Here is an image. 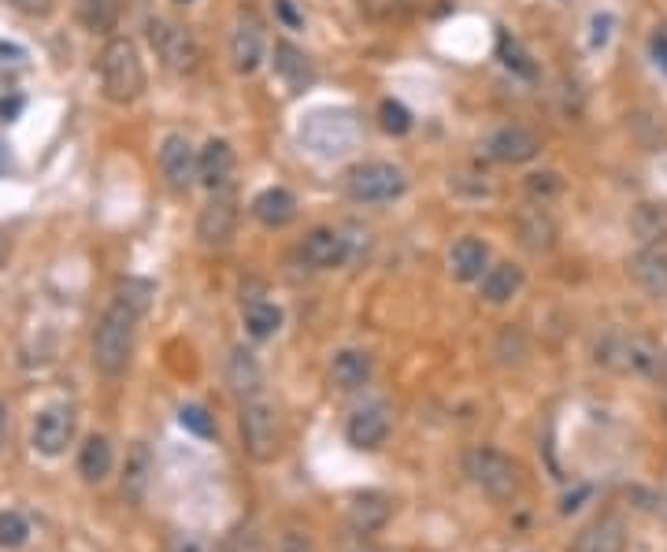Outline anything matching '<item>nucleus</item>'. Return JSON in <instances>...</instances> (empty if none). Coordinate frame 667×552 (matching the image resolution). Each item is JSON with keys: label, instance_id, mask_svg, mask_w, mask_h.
Instances as JSON below:
<instances>
[{"label": "nucleus", "instance_id": "12", "mask_svg": "<svg viewBox=\"0 0 667 552\" xmlns=\"http://www.w3.org/2000/svg\"><path fill=\"white\" fill-rule=\"evenodd\" d=\"M486 152H489V160L516 168V163H530L534 157H538V152H541V138L534 134L530 127L508 123V127H497L494 134L486 138Z\"/></svg>", "mask_w": 667, "mask_h": 552}, {"label": "nucleus", "instance_id": "19", "mask_svg": "<svg viewBox=\"0 0 667 552\" xmlns=\"http://www.w3.org/2000/svg\"><path fill=\"white\" fill-rule=\"evenodd\" d=\"M389 515H394V504H389L386 493H356L349 508H345V519H349V526L356 534H375V530H382L389 523Z\"/></svg>", "mask_w": 667, "mask_h": 552}, {"label": "nucleus", "instance_id": "31", "mask_svg": "<svg viewBox=\"0 0 667 552\" xmlns=\"http://www.w3.org/2000/svg\"><path fill=\"white\" fill-rule=\"evenodd\" d=\"M656 363H660V352L653 349V341L645 338H627L623 341V368L634 374H653Z\"/></svg>", "mask_w": 667, "mask_h": 552}, {"label": "nucleus", "instance_id": "1", "mask_svg": "<svg viewBox=\"0 0 667 552\" xmlns=\"http://www.w3.org/2000/svg\"><path fill=\"white\" fill-rule=\"evenodd\" d=\"M100 86L111 104H133L145 93V63L141 52L130 38H108V46L100 49Z\"/></svg>", "mask_w": 667, "mask_h": 552}, {"label": "nucleus", "instance_id": "41", "mask_svg": "<svg viewBox=\"0 0 667 552\" xmlns=\"http://www.w3.org/2000/svg\"><path fill=\"white\" fill-rule=\"evenodd\" d=\"M8 257H11V238L4 234V230H0V268L8 263Z\"/></svg>", "mask_w": 667, "mask_h": 552}, {"label": "nucleus", "instance_id": "11", "mask_svg": "<svg viewBox=\"0 0 667 552\" xmlns=\"http://www.w3.org/2000/svg\"><path fill=\"white\" fill-rule=\"evenodd\" d=\"M160 174L175 193H186L197 182V149L186 134H167L160 141Z\"/></svg>", "mask_w": 667, "mask_h": 552}, {"label": "nucleus", "instance_id": "33", "mask_svg": "<svg viewBox=\"0 0 667 552\" xmlns=\"http://www.w3.org/2000/svg\"><path fill=\"white\" fill-rule=\"evenodd\" d=\"M527 193L534 197V201L549 204L564 193V179L556 171H534V174H527Z\"/></svg>", "mask_w": 667, "mask_h": 552}, {"label": "nucleus", "instance_id": "20", "mask_svg": "<svg viewBox=\"0 0 667 552\" xmlns=\"http://www.w3.org/2000/svg\"><path fill=\"white\" fill-rule=\"evenodd\" d=\"M489 268V245L482 238L467 234L460 241H452L449 249V274L456 282H478Z\"/></svg>", "mask_w": 667, "mask_h": 552}, {"label": "nucleus", "instance_id": "14", "mask_svg": "<svg viewBox=\"0 0 667 552\" xmlns=\"http://www.w3.org/2000/svg\"><path fill=\"white\" fill-rule=\"evenodd\" d=\"M627 271H630L634 285H638L645 297H653V301H667V249L641 245L627 260Z\"/></svg>", "mask_w": 667, "mask_h": 552}, {"label": "nucleus", "instance_id": "37", "mask_svg": "<svg viewBox=\"0 0 667 552\" xmlns=\"http://www.w3.org/2000/svg\"><path fill=\"white\" fill-rule=\"evenodd\" d=\"M278 552H316V549H311L308 534H300V530H286L282 541H278Z\"/></svg>", "mask_w": 667, "mask_h": 552}, {"label": "nucleus", "instance_id": "10", "mask_svg": "<svg viewBox=\"0 0 667 552\" xmlns=\"http://www.w3.org/2000/svg\"><path fill=\"white\" fill-rule=\"evenodd\" d=\"M300 260H305L311 271L345 268V263L352 260V241L334 227H316L300 241Z\"/></svg>", "mask_w": 667, "mask_h": 552}, {"label": "nucleus", "instance_id": "5", "mask_svg": "<svg viewBox=\"0 0 667 552\" xmlns=\"http://www.w3.org/2000/svg\"><path fill=\"white\" fill-rule=\"evenodd\" d=\"M149 46L163 71L193 74L200 68V46L193 30L175 23V19H149Z\"/></svg>", "mask_w": 667, "mask_h": 552}, {"label": "nucleus", "instance_id": "29", "mask_svg": "<svg viewBox=\"0 0 667 552\" xmlns=\"http://www.w3.org/2000/svg\"><path fill=\"white\" fill-rule=\"evenodd\" d=\"M152 297H156V285L149 279H119L116 285V304H122L138 319L152 308Z\"/></svg>", "mask_w": 667, "mask_h": 552}, {"label": "nucleus", "instance_id": "4", "mask_svg": "<svg viewBox=\"0 0 667 552\" xmlns=\"http://www.w3.org/2000/svg\"><path fill=\"white\" fill-rule=\"evenodd\" d=\"M408 190V174L405 168L389 160H364L345 174V193L356 204H389L397 197H405Z\"/></svg>", "mask_w": 667, "mask_h": 552}, {"label": "nucleus", "instance_id": "24", "mask_svg": "<svg viewBox=\"0 0 667 552\" xmlns=\"http://www.w3.org/2000/svg\"><path fill=\"white\" fill-rule=\"evenodd\" d=\"M478 285H482V301L486 304H508L511 297H519L522 290V268H516V263H489L486 274L478 279Z\"/></svg>", "mask_w": 667, "mask_h": 552}, {"label": "nucleus", "instance_id": "7", "mask_svg": "<svg viewBox=\"0 0 667 552\" xmlns=\"http://www.w3.org/2000/svg\"><path fill=\"white\" fill-rule=\"evenodd\" d=\"M78 434V415L71 404H49L33 415V430H30V445L41 452V456H63L67 445Z\"/></svg>", "mask_w": 667, "mask_h": 552}, {"label": "nucleus", "instance_id": "27", "mask_svg": "<svg viewBox=\"0 0 667 552\" xmlns=\"http://www.w3.org/2000/svg\"><path fill=\"white\" fill-rule=\"evenodd\" d=\"M241 323L249 330V338L267 341L282 330V308L263 301V297H249V301H241Z\"/></svg>", "mask_w": 667, "mask_h": 552}, {"label": "nucleus", "instance_id": "38", "mask_svg": "<svg viewBox=\"0 0 667 552\" xmlns=\"http://www.w3.org/2000/svg\"><path fill=\"white\" fill-rule=\"evenodd\" d=\"M8 4L22 16H49L56 8V0H8Z\"/></svg>", "mask_w": 667, "mask_h": 552}, {"label": "nucleus", "instance_id": "40", "mask_svg": "<svg viewBox=\"0 0 667 552\" xmlns=\"http://www.w3.org/2000/svg\"><path fill=\"white\" fill-rule=\"evenodd\" d=\"M171 552H211V549H208L200 538H193V534H182V538H175V541H171Z\"/></svg>", "mask_w": 667, "mask_h": 552}, {"label": "nucleus", "instance_id": "17", "mask_svg": "<svg viewBox=\"0 0 667 552\" xmlns=\"http://www.w3.org/2000/svg\"><path fill=\"white\" fill-rule=\"evenodd\" d=\"M345 438L356 449H378L389 438V412L386 404H364L349 415V426H345Z\"/></svg>", "mask_w": 667, "mask_h": 552}, {"label": "nucleus", "instance_id": "23", "mask_svg": "<svg viewBox=\"0 0 667 552\" xmlns=\"http://www.w3.org/2000/svg\"><path fill=\"white\" fill-rule=\"evenodd\" d=\"M275 74L286 82V90H308L316 82V71H311L308 57L300 52L293 41H278L275 46Z\"/></svg>", "mask_w": 667, "mask_h": 552}, {"label": "nucleus", "instance_id": "43", "mask_svg": "<svg viewBox=\"0 0 667 552\" xmlns=\"http://www.w3.org/2000/svg\"><path fill=\"white\" fill-rule=\"evenodd\" d=\"M4 168H8V149L0 145V171H4Z\"/></svg>", "mask_w": 667, "mask_h": 552}, {"label": "nucleus", "instance_id": "18", "mask_svg": "<svg viewBox=\"0 0 667 552\" xmlns=\"http://www.w3.org/2000/svg\"><path fill=\"white\" fill-rule=\"evenodd\" d=\"M371 371H375L371 352L341 349V352H334V360H330V385L341 393H352V390H360V385L371 382Z\"/></svg>", "mask_w": 667, "mask_h": 552}, {"label": "nucleus", "instance_id": "16", "mask_svg": "<svg viewBox=\"0 0 667 552\" xmlns=\"http://www.w3.org/2000/svg\"><path fill=\"white\" fill-rule=\"evenodd\" d=\"M571 549L575 552H623L627 549V523H623V515H616V512L597 515L594 523H586L578 530Z\"/></svg>", "mask_w": 667, "mask_h": 552}, {"label": "nucleus", "instance_id": "2", "mask_svg": "<svg viewBox=\"0 0 667 552\" xmlns=\"http://www.w3.org/2000/svg\"><path fill=\"white\" fill-rule=\"evenodd\" d=\"M133 334H138V315H130L122 304H111L93 330V368L104 379H119L130 368Z\"/></svg>", "mask_w": 667, "mask_h": 552}, {"label": "nucleus", "instance_id": "34", "mask_svg": "<svg viewBox=\"0 0 667 552\" xmlns=\"http://www.w3.org/2000/svg\"><path fill=\"white\" fill-rule=\"evenodd\" d=\"M500 60H505L508 71L522 74V79H534V74H538V68L530 63V57L522 52V46L516 38H508V34H500Z\"/></svg>", "mask_w": 667, "mask_h": 552}, {"label": "nucleus", "instance_id": "28", "mask_svg": "<svg viewBox=\"0 0 667 552\" xmlns=\"http://www.w3.org/2000/svg\"><path fill=\"white\" fill-rule=\"evenodd\" d=\"M119 16H122L119 0H78V23H82L89 34L116 38Z\"/></svg>", "mask_w": 667, "mask_h": 552}, {"label": "nucleus", "instance_id": "42", "mask_svg": "<svg viewBox=\"0 0 667 552\" xmlns=\"http://www.w3.org/2000/svg\"><path fill=\"white\" fill-rule=\"evenodd\" d=\"M4 430H8V404L0 401V441H4Z\"/></svg>", "mask_w": 667, "mask_h": 552}, {"label": "nucleus", "instance_id": "39", "mask_svg": "<svg viewBox=\"0 0 667 552\" xmlns=\"http://www.w3.org/2000/svg\"><path fill=\"white\" fill-rule=\"evenodd\" d=\"M649 49H653L656 68H660V71L667 74V30H656L653 41H649Z\"/></svg>", "mask_w": 667, "mask_h": 552}, {"label": "nucleus", "instance_id": "32", "mask_svg": "<svg viewBox=\"0 0 667 552\" xmlns=\"http://www.w3.org/2000/svg\"><path fill=\"white\" fill-rule=\"evenodd\" d=\"M30 541V523L22 512H0V549L16 552Z\"/></svg>", "mask_w": 667, "mask_h": 552}, {"label": "nucleus", "instance_id": "36", "mask_svg": "<svg viewBox=\"0 0 667 552\" xmlns=\"http://www.w3.org/2000/svg\"><path fill=\"white\" fill-rule=\"evenodd\" d=\"M378 116H382V130H386V134H408V130H411V112H408L405 104L382 101Z\"/></svg>", "mask_w": 667, "mask_h": 552}, {"label": "nucleus", "instance_id": "3", "mask_svg": "<svg viewBox=\"0 0 667 552\" xmlns=\"http://www.w3.org/2000/svg\"><path fill=\"white\" fill-rule=\"evenodd\" d=\"M464 474L471 479L478 490L494 501H511L522 490V468L508 452H500L494 445H475L464 452Z\"/></svg>", "mask_w": 667, "mask_h": 552}, {"label": "nucleus", "instance_id": "9", "mask_svg": "<svg viewBox=\"0 0 667 552\" xmlns=\"http://www.w3.org/2000/svg\"><path fill=\"white\" fill-rule=\"evenodd\" d=\"M238 234V201L230 193H211L197 215V241L205 249H227Z\"/></svg>", "mask_w": 667, "mask_h": 552}, {"label": "nucleus", "instance_id": "35", "mask_svg": "<svg viewBox=\"0 0 667 552\" xmlns=\"http://www.w3.org/2000/svg\"><path fill=\"white\" fill-rule=\"evenodd\" d=\"M178 419H182V426L189 430V434H197V438H211V434H216V419L208 415L205 404H186L182 412H178Z\"/></svg>", "mask_w": 667, "mask_h": 552}, {"label": "nucleus", "instance_id": "8", "mask_svg": "<svg viewBox=\"0 0 667 552\" xmlns=\"http://www.w3.org/2000/svg\"><path fill=\"white\" fill-rule=\"evenodd\" d=\"M267 57V34L263 19L256 16V8H241L230 30V63L238 74H252Z\"/></svg>", "mask_w": 667, "mask_h": 552}, {"label": "nucleus", "instance_id": "44", "mask_svg": "<svg viewBox=\"0 0 667 552\" xmlns=\"http://www.w3.org/2000/svg\"><path fill=\"white\" fill-rule=\"evenodd\" d=\"M222 552H245L241 545H230V549H222Z\"/></svg>", "mask_w": 667, "mask_h": 552}, {"label": "nucleus", "instance_id": "21", "mask_svg": "<svg viewBox=\"0 0 667 552\" xmlns=\"http://www.w3.org/2000/svg\"><path fill=\"white\" fill-rule=\"evenodd\" d=\"M516 234H519V245L534 252V257H541V252H549L556 245V223L552 215L545 212V204H534L527 212H519Z\"/></svg>", "mask_w": 667, "mask_h": 552}, {"label": "nucleus", "instance_id": "25", "mask_svg": "<svg viewBox=\"0 0 667 552\" xmlns=\"http://www.w3.org/2000/svg\"><path fill=\"white\" fill-rule=\"evenodd\" d=\"M116 468V452H111V441L104 434H93L82 441L78 449V474L89 482V485H100Z\"/></svg>", "mask_w": 667, "mask_h": 552}, {"label": "nucleus", "instance_id": "13", "mask_svg": "<svg viewBox=\"0 0 667 552\" xmlns=\"http://www.w3.org/2000/svg\"><path fill=\"white\" fill-rule=\"evenodd\" d=\"M233 168H238V157H233V145L222 138L205 141V149L197 152V182L211 193H222L233 179Z\"/></svg>", "mask_w": 667, "mask_h": 552}, {"label": "nucleus", "instance_id": "26", "mask_svg": "<svg viewBox=\"0 0 667 552\" xmlns=\"http://www.w3.org/2000/svg\"><path fill=\"white\" fill-rule=\"evenodd\" d=\"M227 385L233 393L241 397V401H249V397H260L263 390V371L260 363L249 349H233L230 360H227Z\"/></svg>", "mask_w": 667, "mask_h": 552}, {"label": "nucleus", "instance_id": "6", "mask_svg": "<svg viewBox=\"0 0 667 552\" xmlns=\"http://www.w3.org/2000/svg\"><path fill=\"white\" fill-rule=\"evenodd\" d=\"M238 426H241V445L256 463H271L278 456V415L263 397L241 401Z\"/></svg>", "mask_w": 667, "mask_h": 552}, {"label": "nucleus", "instance_id": "22", "mask_svg": "<svg viewBox=\"0 0 667 552\" xmlns=\"http://www.w3.org/2000/svg\"><path fill=\"white\" fill-rule=\"evenodd\" d=\"M252 215H256V223H263L267 230H282L297 219V197L282 190V185H271V190L256 193Z\"/></svg>", "mask_w": 667, "mask_h": 552}, {"label": "nucleus", "instance_id": "15", "mask_svg": "<svg viewBox=\"0 0 667 552\" xmlns=\"http://www.w3.org/2000/svg\"><path fill=\"white\" fill-rule=\"evenodd\" d=\"M152 449L145 441H133L127 449V463H122V479H119V490H122V501L127 504H145L149 496V485H152Z\"/></svg>", "mask_w": 667, "mask_h": 552}, {"label": "nucleus", "instance_id": "30", "mask_svg": "<svg viewBox=\"0 0 667 552\" xmlns=\"http://www.w3.org/2000/svg\"><path fill=\"white\" fill-rule=\"evenodd\" d=\"M634 230H638V234H641L645 245L664 249L660 241L667 238V208L641 204V208H638V215H634Z\"/></svg>", "mask_w": 667, "mask_h": 552}]
</instances>
